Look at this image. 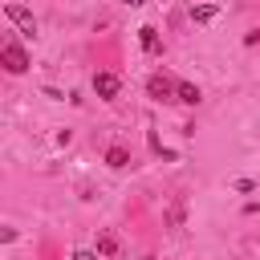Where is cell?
Returning <instances> with one entry per match:
<instances>
[{
    "instance_id": "cell-1",
    "label": "cell",
    "mask_w": 260,
    "mask_h": 260,
    "mask_svg": "<svg viewBox=\"0 0 260 260\" xmlns=\"http://www.w3.org/2000/svg\"><path fill=\"white\" fill-rule=\"evenodd\" d=\"M0 61H4L8 73H24V69H28V53H24L16 41H8V45L0 49Z\"/></svg>"
},
{
    "instance_id": "cell-2",
    "label": "cell",
    "mask_w": 260,
    "mask_h": 260,
    "mask_svg": "<svg viewBox=\"0 0 260 260\" xmlns=\"http://www.w3.org/2000/svg\"><path fill=\"white\" fill-rule=\"evenodd\" d=\"M175 85H179V81H171L167 73H150V77H146V93H150L154 102H171V98H175Z\"/></svg>"
},
{
    "instance_id": "cell-3",
    "label": "cell",
    "mask_w": 260,
    "mask_h": 260,
    "mask_svg": "<svg viewBox=\"0 0 260 260\" xmlns=\"http://www.w3.org/2000/svg\"><path fill=\"white\" fill-rule=\"evenodd\" d=\"M118 89H122V77H118V73H93V93H98L102 102H114Z\"/></svg>"
},
{
    "instance_id": "cell-4",
    "label": "cell",
    "mask_w": 260,
    "mask_h": 260,
    "mask_svg": "<svg viewBox=\"0 0 260 260\" xmlns=\"http://www.w3.org/2000/svg\"><path fill=\"white\" fill-rule=\"evenodd\" d=\"M4 16H8V20H12L20 32H28V37L37 32V20H32V12H28V8H20V4H8V8H4Z\"/></svg>"
},
{
    "instance_id": "cell-5",
    "label": "cell",
    "mask_w": 260,
    "mask_h": 260,
    "mask_svg": "<svg viewBox=\"0 0 260 260\" xmlns=\"http://www.w3.org/2000/svg\"><path fill=\"white\" fill-rule=\"evenodd\" d=\"M199 98H203V93H199L195 81H179V85H175V102H183V106H199Z\"/></svg>"
},
{
    "instance_id": "cell-6",
    "label": "cell",
    "mask_w": 260,
    "mask_h": 260,
    "mask_svg": "<svg viewBox=\"0 0 260 260\" xmlns=\"http://www.w3.org/2000/svg\"><path fill=\"white\" fill-rule=\"evenodd\" d=\"M215 16H219L215 4H191V20H195V24H207V20H215Z\"/></svg>"
},
{
    "instance_id": "cell-7",
    "label": "cell",
    "mask_w": 260,
    "mask_h": 260,
    "mask_svg": "<svg viewBox=\"0 0 260 260\" xmlns=\"http://www.w3.org/2000/svg\"><path fill=\"white\" fill-rule=\"evenodd\" d=\"M118 248H122V244H118L114 232H98V252H102V256H118Z\"/></svg>"
},
{
    "instance_id": "cell-8",
    "label": "cell",
    "mask_w": 260,
    "mask_h": 260,
    "mask_svg": "<svg viewBox=\"0 0 260 260\" xmlns=\"http://www.w3.org/2000/svg\"><path fill=\"white\" fill-rule=\"evenodd\" d=\"M130 162V154H126V146H110L106 150V167H114V171H122Z\"/></svg>"
},
{
    "instance_id": "cell-9",
    "label": "cell",
    "mask_w": 260,
    "mask_h": 260,
    "mask_svg": "<svg viewBox=\"0 0 260 260\" xmlns=\"http://www.w3.org/2000/svg\"><path fill=\"white\" fill-rule=\"evenodd\" d=\"M138 41H142V49H146V53H158V32H154L150 24H142V28H138Z\"/></svg>"
},
{
    "instance_id": "cell-10",
    "label": "cell",
    "mask_w": 260,
    "mask_h": 260,
    "mask_svg": "<svg viewBox=\"0 0 260 260\" xmlns=\"http://www.w3.org/2000/svg\"><path fill=\"white\" fill-rule=\"evenodd\" d=\"M73 260H102V252H85V248H77V252H73Z\"/></svg>"
},
{
    "instance_id": "cell-11",
    "label": "cell",
    "mask_w": 260,
    "mask_h": 260,
    "mask_svg": "<svg viewBox=\"0 0 260 260\" xmlns=\"http://www.w3.org/2000/svg\"><path fill=\"white\" fill-rule=\"evenodd\" d=\"M126 4H130V8H142V4H146V0H126Z\"/></svg>"
}]
</instances>
